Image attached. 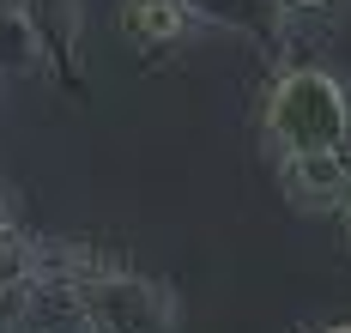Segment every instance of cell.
Listing matches in <instances>:
<instances>
[{
	"label": "cell",
	"instance_id": "1",
	"mask_svg": "<svg viewBox=\"0 0 351 333\" xmlns=\"http://www.w3.org/2000/svg\"><path fill=\"white\" fill-rule=\"evenodd\" d=\"M25 279H61L85 333H176L170 285L128 273V267H109L79 243H31Z\"/></svg>",
	"mask_w": 351,
	"mask_h": 333
},
{
	"label": "cell",
	"instance_id": "2",
	"mask_svg": "<svg viewBox=\"0 0 351 333\" xmlns=\"http://www.w3.org/2000/svg\"><path fill=\"white\" fill-rule=\"evenodd\" d=\"M267 140L273 151H333L351 140V97L321 67H291L267 91Z\"/></svg>",
	"mask_w": 351,
	"mask_h": 333
},
{
	"label": "cell",
	"instance_id": "3",
	"mask_svg": "<svg viewBox=\"0 0 351 333\" xmlns=\"http://www.w3.org/2000/svg\"><path fill=\"white\" fill-rule=\"evenodd\" d=\"M279 188L297 212H339L351 194V140L333 151H279Z\"/></svg>",
	"mask_w": 351,
	"mask_h": 333
},
{
	"label": "cell",
	"instance_id": "4",
	"mask_svg": "<svg viewBox=\"0 0 351 333\" xmlns=\"http://www.w3.org/2000/svg\"><path fill=\"white\" fill-rule=\"evenodd\" d=\"M194 0H128V31L145 42V49H164V42H182L194 31Z\"/></svg>",
	"mask_w": 351,
	"mask_h": 333
},
{
	"label": "cell",
	"instance_id": "5",
	"mask_svg": "<svg viewBox=\"0 0 351 333\" xmlns=\"http://www.w3.org/2000/svg\"><path fill=\"white\" fill-rule=\"evenodd\" d=\"M25 55H31V25L0 12V73H6V67H19Z\"/></svg>",
	"mask_w": 351,
	"mask_h": 333
},
{
	"label": "cell",
	"instance_id": "6",
	"mask_svg": "<svg viewBox=\"0 0 351 333\" xmlns=\"http://www.w3.org/2000/svg\"><path fill=\"white\" fill-rule=\"evenodd\" d=\"M0 333H25V279H0Z\"/></svg>",
	"mask_w": 351,
	"mask_h": 333
},
{
	"label": "cell",
	"instance_id": "7",
	"mask_svg": "<svg viewBox=\"0 0 351 333\" xmlns=\"http://www.w3.org/2000/svg\"><path fill=\"white\" fill-rule=\"evenodd\" d=\"M333 0H279V12H327Z\"/></svg>",
	"mask_w": 351,
	"mask_h": 333
},
{
	"label": "cell",
	"instance_id": "8",
	"mask_svg": "<svg viewBox=\"0 0 351 333\" xmlns=\"http://www.w3.org/2000/svg\"><path fill=\"white\" fill-rule=\"evenodd\" d=\"M333 219H339V243H346V255H351V194H346V206H339Z\"/></svg>",
	"mask_w": 351,
	"mask_h": 333
},
{
	"label": "cell",
	"instance_id": "9",
	"mask_svg": "<svg viewBox=\"0 0 351 333\" xmlns=\"http://www.w3.org/2000/svg\"><path fill=\"white\" fill-rule=\"evenodd\" d=\"M321 333H351V321H333V328H321Z\"/></svg>",
	"mask_w": 351,
	"mask_h": 333
}]
</instances>
